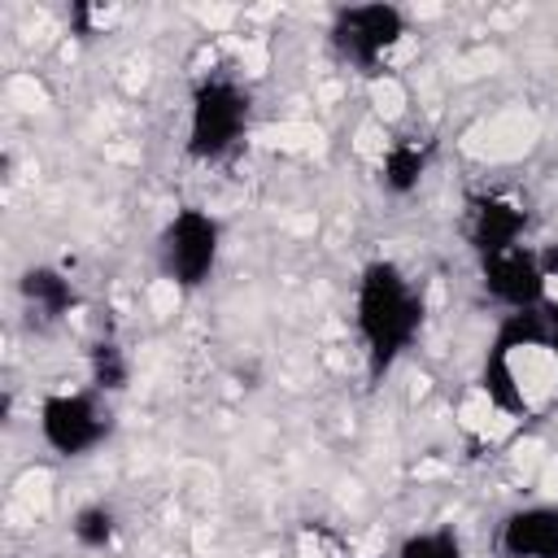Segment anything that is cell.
Masks as SVG:
<instances>
[{"label": "cell", "instance_id": "6da1fadb", "mask_svg": "<svg viewBox=\"0 0 558 558\" xmlns=\"http://www.w3.org/2000/svg\"><path fill=\"white\" fill-rule=\"evenodd\" d=\"M353 318H357V336H362L371 375H384L414 344V336L423 327V292L397 262L375 257L357 275Z\"/></svg>", "mask_w": 558, "mask_h": 558}, {"label": "cell", "instance_id": "7a4b0ae2", "mask_svg": "<svg viewBox=\"0 0 558 558\" xmlns=\"http://www.w3.org/2000/svg\"><path fill=\"white\" fill-rule=\"evenodd\" d=\"M248 92L227 78V74H214L205 83H196L192 92V105H187V153L196 161H218L227 157L244 131H248Z\"/></svg>", "mask_w": 558, "mask_h": 558}, {"label": "cell", "instance_id": "3957f363", "mask_svg": "<svg viewBox=\"0 0 558 558\" xmlns=\"http://www.w3.org/2000/svg\"><path fill=\"white\" fill-rule=\"evenodd\" d=\"M218 253H222V227L205 209H174V218L161 227L157 257L166 279H174L179 288L209 283L218 270Z\"/></svg>", "mask_w": 558, "mask_h": 558}, {"label": "cell", "instance_id": "277c9868", "mask_svg": "<svg viewBox=\"0 0 558 558\" xmlns=\"http://www.w3.org/2000/svg\"><path fill=\"white\" fill-rule=\"evenodd\" d=\"M331 48L362 74L379 70L405 39V13L392 4H349L331 17Z\"/></svg>", "mask_w": 558, "mask_h": 558}, {"label": "cell", "instance_id": "5b68a950", "mask_svg": "<svg viewBox=\"0 0 558 558\" xmlns=\"http://www.w3.org/2000/svg\"><path fill=\"white\" fill-rule=\"evenodd\" d=\"M113 427L109 405L96 392H48L39 405V436L52 453L61 458H83L92 453Z\"/></svg>", "mask_w": 558, "mask_h": 558}, {"label": "cell", "instance_id": "8992f818", "mask_svg": "<svg viewBox=\"0 0 558 558\" xmlns=\"http://www.w3.org/2000/svg\"><path fill=\"white\" fill-rule=\"evenodd\" d=\"M480 279H484V292L497 305H506L510 314H523V310H541L545 305L549 270L523 244H514L506 253H493V257H480Z\"/></svg>", "mask_w": 558, "mask_h": 558}, {"label": "cell", "instance_id": "52a82bcc", "mask_svg": "<svg viewBox=\"0 0 558 558\" xmlns=\"http://www.w3.org/2000/svg\"><path fill=\"white\" fill-rule=\"evenodd\" d=\"M523 231H527V209L510 192H480L466 201L462 235L475 248V257H493L523 244Z\"/></svg>", "mask_w": 558, "mask_h": 558}, {"label": "cell", "instance_id": "ba28073f", "mask_svg": "<svg viewBox=\"0 0 558 558\" xmlns=\"http://www.w3.org/2000/svg\"><path fill=\"white\" fill-rule=\"evenodd\" d=\"M501 558H558V506H523L501 519Z\"/></svg>", "mask_w": 558, "mask_h": 558}, {"label": "cell", "instance_id": "9c48e42d", "mask_svg": "<svg viewBox=\"0 0 558 558\" xmlns=\"http://www.w3.org/2000/svg\"><path fill=\"white\" fill-rule=\"evenodd\" d=\"M17 292H22L26 310H31L39 323L65 318V314L74 310V301H78V296H74V283H70L57 266H31V270H22Z\"/></svg>", "mask_w": 558, "mask_h": 558}, {"label": "cell", "instance_id": "30bf717a", "mask_svg": "<svg viewBox=\"0 0 558 558\" xmlns=\"http://www.w3.org/2000/svg\"><path fill=\"white\" fill-rule=\"evenodd\" d=\"M427 157H432V144L418 140V135H405V140H392L379 157V183L392 192V196H405L423 183L427 174Z\"/></svg>", "mask_w": 558, "mask_h": 558}, {"label": "cell", "instance_id": "8fae6325", "mask_svg": "<svg viewBox=\"0 0 558 558\" xmlns=\"http://www.w3.org/2000/svg\"><path fill=\"white\" fill-rule=\"evenodd\" d=\"M126 379H131L126 353H122L113 340H100V344L92 349V384H96V392H122Z\"/></svg>", "mask_w": 558, "mask_h": 558}, {"label": "cell", "instance_id": "7c38bea8", "mask_svg": "<svg viewBox=\"0 0 558 558\" xmlns=\"http://www.w3.org/2000/svg\"><path fill=\"white\" fill-rule=\"evenodd\" d=\"M70 532H74V541L83 549H105V545H113L118 523H113V510L109 506H83V510H74Z\"/></svg>", "mask_w": 558, "mask_h": 558}, {"label": "cell", "instance_id": "4fadbf2b", "mask_svg": "<svg viewBox=\"0 0 558 558\" xmlns=\"http://www.w3.org/2000/svg\"><path fill=\"white\" fill-rule=\"evenodd\" d=\"M397 558H466V554H462V541L449 527H423V532H410L401 541Z\"/></svg>", "mask_w": 558, "mask_h": 558}, {"label": "cell", "instance_id": "5bb4252c", "mask_svg": "<svg viewBox=\"0 0 558 558\" xmlns=\"http://www.w3.org/2000/svg\"><path fill=\"white\" fill-rule=\"evenodd\" d=\"M545 340H549V357H554V366H558V310L545 314Z\"/></svg>", "mask_w": 558, "mask_h": 558}]
</instances>
